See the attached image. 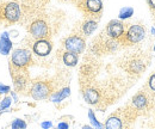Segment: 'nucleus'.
<instances>
[{"label": "nucleus", "instance_id": "1a4fd4ad", "mask_svg": "<svg viewBox=\"0 0 155 129\" xmlns=\"http://www.w3.org/2000/svg\"><path fill=\"white\" fill-rule=\"evenodd\" d=\"M12 79L17 91H23L28 85V78L21 72H15V73L12 72Z\"/></svg>", "mask_w": 155, "mask_h": 129}, {"label": "nucleus", "instance_id": "b1692460", "mask_svg": "<svg viewBox=\"0 0 155 129\" xmlns=\"http://www.w3.org/2000/svg\"><path fill=\"white\" fill-rule=\"evenodd\" d=\"M41 127L42 129H50L53 127V123H51V121H44L41 123Z\"/></svg>", "mask_w": 155, "mask_h": 129}, {"label": "nucleus", "instance_id": "0eeeda50", "mask_svg": "<svg viewBox=\"0 0 155 129\" xmlns=\"http://www.w3.org/2000/svg\"><path fill=\"white\" fill-rule=\"evenodd\" d=\"M106 34L112 39H118L124 35V25L122 22L114 19L111 20L106 26Z\"/></svg>", "mask_w": 155, "mask_h": 129}, {"label": "nucleus", "instance_id": "39448f33", "mask_svg": "<svg viewBox=\"0 0 155 129\" xmlns=\"http://www.w3.org/2000/svg\"><path fill=\"white\" fill-rule=\"evenodd\" d=\"M30 92H31L30 94L32 96V98L36 100L45 99L51 93V85L45 81H37L31 86Z\"/></svg>", "mask_w": 155, "mask_h": 129}, {"label": "nucleus", "instance_id": "f3484780", "mask_svg": "<svg viewBox=\"0 0 155 129\" xmlns=\"http://www.w3.org/2000/svg\"><path fill=\"white\" fill-rule=\"evenodd\" d=\"M133 15H134V8L125 6V7H122V8H120V11H119V13H118V18L123 20V19L130 18Z\"/></svg>", "mask_w": 155, "mask_h": 129}, {"label": "nucleus", "instance_id": "f257e3e1", "mask_svg": "<svg viewBox=\"0 0 155 129\" xmlns=\"http://www.w3.org/2000/svg\"><path fill=\"white\" fill-rule=\"evenodd\" d=\"M31 60H32L31 53L24 48H18L13 50L11 56V62L16 70H24L26 66L31 63Z\"/></svg>", "mask_w": 155, "mask_h": 129}, {"label": "nucleus", "instance_id": "6e6552de", "mask_svg": "<svg viewBox=\"0 0 155 129\" xmlns=\"http://www.w3.org/2000/svg\"><path fill=\"white\" fill-rule=\"evenodd\" d=\"M51 49H53V46L48 39H37L32 46L34 53L38 56L49 55Z\"/></svg>", "mask_w": 155, "mask_h": 129}, {"label": "nucleus", "instance_id": "9d476101", "mask_svg": "<svg viewBox=\"0 0 155 129\" xmlns=\"http://www.w3.org/2000/svg\"><path fill=\"white\" fill-rule=\"evenodd\" d=\"M12 49V41L10 39L8 32H4L0 36V54L7 55Z\"/></svg>", "mask_w": 155, "mask_h": 129}, {"label": "nucleus", "instance_id": "7ed1b4c3", "mask_svg": "<svg viewBox=\"0 0 155 129\" xmlns=\"http://www.w3.org/2000/svg\"><path fill=\"white\" fill-rule=\"evenodd\" d=\"M79 7L82 10V12L87 17L90 16L100 17V13L103 11V1L101 0H81L79 2Z\"/></svg>", "mask_w": 155, "mask_h": 129}, {"label": "nucleus", "instance_id": "cd10ccee", "mask_svg": "<svg viewBox=\"0 0 155 129\" xmlns=\"http://www.w3.org/2000/svg\"><path fill=\"white\" fill-rule=\"evenodd\" d=\"M82 129H94V128H93L92 126H84V127H82Z\"/></svg>", "mask_w": 155, "mask_h": 129}, {"label": "nucleus", "instance_id": "6ab92c4d", "mask_svg": "<svg viewBox=\"0 0 155 129\" xmlns=\"http://www.w3.org/2000/svg\"><path fill=\"white\" fill-rule=\"evenodd\" d=\"M11 128L12 129H26V122L21 118H16L12 124H11Z\"/></svg>", "mask_w": 155, "mask_h": 129}, {"label": "nucleus", "instance_id": "393cba45", "mask_svg": "<svg viewBox=\"0 0 155 129\" xmlns=\"http://www.w3.org/2000/svg\"><path fill=\"white\" fill-rule=\"evenodd\" d=\"M69 128V124L67 122H60L56 129H68Z\"/></svg>", "mask_w": 155, "mask_h": 129}, {"label": "nucleus", "instance_id": "dca6fc26", "mask_svg": "<svg viewBox=\"0 0 155 129\" xmlns=\"http://www.w3.org/2000/svg\"><path fill=\"white\" fill-rule=\"evenodd\" d=\"M133 104L137 109H143L148 104V99L143 93H137L136 96L133 97Z\"/></svg>", "mask_w": 155, "mask_h": 129}, {"label": "nucleus", "instance_id": "f8f14e48", "mask_svg": "<svg viewBox=\"0 0 155 129\" xmlns=\"http://www.w3.org/2000/svg\"><path fill=\"white\" fill-rule=\"evenodd\" d=\"M69 94H71V87L67 86V87L61 89L60 91L55 92L54 94H51L50 100H51L53 103H61L63 99H66L67 97H69Z\"/></svg>", "mask_w": 155, "mask_h": 129}, {"label": "nucleus", "instance_id": "a211bd4d", "mask_svg": "<svg viewBox=\"0 0 155 129\" xmlns=\"http://www.w3.org/2000/svg\"><path fill=\"white\" fill-rule=\"evenodd\" d=\"M88 118H90V122H91L92 127L94 129H103V124L97 120L93 110H88Z\"/></svg>", "mask_w": 155, "mask_h": 129}, {"label": "nucleus", "instance_id": "ddd939ff", "mask_svg": "<svg viewBox=\"0 0 155 129\" xmlns=\"http://www.w3.org/2000/svg\"><path fill=\"white\" fill-rule=\"evenodd\" d=\"M98 28V23L97 20H93V19H87L82 23V32L86 35V36H90L92 35Z\"/></svg>", "mask_w": 155, "mask_h": 129}, {"label": "nucleus", "instance_id": "423d86ee", "mask_svg": "<svg viewBox=\"0 0 155 129\" xmlns=\"http://www.w3.org/2000/svg\"><path fill=\"white\" fill-rule=\"evenodd\" d=\"M64 48L67 52L74 53V54H81L85 49V39L78 35H72L64 39Z\"/></svg>", "mask_w": 155, "mask_h": 129}, {"label": "nucleus", "instance_id": "a878e982", "mask_svg": "<svg viewBox=\"0 0 155 129\" xmlns=\"http://www.w3.org/2000/svg\"><path fill=\"white\" fill-rule=\"evenodd\" d=\"M148 4L152 8H155V0H148Z\"/></svg>", "mask_w": 155, "mask_h": 129}, {"label": "nucleus", "instance_id": "f03ea898", "mask_svg": "<svg viewBox=\"0 0 155 129\" xmlns=\"http://www.w3.org/2000/svg\"><path fill=\"white\" fill-rule=\"evenodd\" d=\"M29 32L36 39H45L49 36V25L43 19H35L29 26Z\"/></svg>", "mask_w": 155, "mask_h": 129}, {"label": "nucleus", "instance_id": "412c9836", "mask_svg": "<svg viewBox=\"0 0 155 129\" xmlns=\"http://www.w3.org/2000/svg\"><path fill=\"white\" fill-rule=\"evenodd\" d=\"M130 68H131V71H133V72L138 73L140 71H142V70H143L142 62H140V61H135V62H133V63L130 65Z\"/></svg>", "mask_w": 155, "mask_h": 129}, {"label": "nucleus", "instance_id": "c85d7f7f", "mask_svg": "<svg viewBox=\"0 0 155 129\" xmlns=\"http://www.w3.org/2000/svg\"><path fill=\"white\" fill-rule=\"evenodd\" d=\"M152 34L155 35V28H152Z\"/></svg>", "mask_w": 155, "mask_h": 129}, {"label": "nucleus", "instance_id": "c756f323", "mask_svg": "<svg viewBox=\"0 0 155 129\" xmlns=\"http://www.w3.org/2000/svg\"><path fill=\"white\" fill-rule=\"evenodd\" d=\"M154 52H155V46H154Z\"/></svg>", "mask_w": 155, "mask_h": 129}, {"label": "nucleus", "instance_id": "2eb2a0df", "mask_svg": "<svg viewBox=\"0 0 155 129\" xmlns=\"http://www.w3.org/2000/svg\"><path fill=\"white\" fill-rule=\"evenodd\" d=\"M62 60H63V63L66 66H69V67H74L77 66L78 61H79V57L77 54L74 53H71V52H66L63 56H62Z\"/></svg>", "mask_w": 155, "mask_h": 129}, {"label": "nucleus", "instance_id": "aec40b11", "mask_svg": "<svg viewBox=\"0 0 155 129\" xmlns=\"http://www.w3.org/2000/svg\"><path fill=\"white\" fill-rule=\"evenodd\" d=\"M11 100H12L11 97H5L2 100H0V112H2L4 110H6V109L10 108V105L12 103Z\"/></svg>", "mask_w": 155, "mask_h": 129}, {"label": "nucleus", "instance_id": "9b49d317", "mask_svg": "<svg viewBox=\"0 0 155 129\" xmlns=\"http://www.w3.org/2000/svg\"><path fill=\"white\" fill-rule=\"evenodd\" d=\"M84 98L88 104H97L100 99V94L94 89H86L84 91Z\"/></svg>", "mask_w": 155, "mask_h": 129}, {"label": "nucleus", "instance_id": "4be33fe9", "mask_svg": "<svg viewBox=\"0 0 155 129\" xmlns=\"http://www.w3.org/2000/svg\"><path fill=\"white\" fill-rule=\"evenodd\" d=\"M148 84H149V87L153 90V91H155V73L149 78V80H148Z\"/></svg>", "mask_w": 155, "mask_h": 129}, {"label": "nucleus", "instance_id": "5701e85b", "mask_svg": "<svg viewBox=\"0 0 155 129\" xmlns=\"http://www.w3.org/2000/svg\"><path fill=\"white\" fill-rule=\"evenodd\" d=\"M11 91V87L8 86V85H2V84H0V94L1 93H7Z\"/></svg>", "mask_w": 155, "mask_h": 129}, {"label": "nucleus", "instance_id": "bb28decb", "mask_svg": "<svg viewBox=\"0 0 155 129\" xmlns=\"http://www.w3.org/2000/svg\"><path fill=\"white\" fill-rule=\"evenodd\" d=\"M11 94H12V97H13V99H15V102H17V94H16V92H11Z\"/></svg>", "mask_w": 155, "mask_h": 129}, {"label": "nucleus", "instance_id": "20e7f679", "mask_svg": "<svg viewBox=\"0 0 155 129\" xmlns=\"http://www.w3.org/2000/svg\"><path fill=\"white\" fill-rule=\"evenodd\" d=\"M144 35H146V31L143 29V26L141 25H131L127 34L123 37V42L124 43H128V44H135V43H138L141 42L143 38H144ZM120 37V38H122Z\"/></svg>", "mask_w": 155, "mask_h": 129}, {"label": "nucleus", "instance_id": "4468645a", "mask_svg": "<svg viewBox=\"0 0 155 129\" xmlns=\"http://www.w3.org/2000/svg\"><path fill=\"white\" fill-rule=\"evenodd\" d=\"M123 128V123L122 120L117 116H111L106 120L105 122V129H122Z\"/></svg>", "mask_w": 155, "mask_h": 129}]
</instances>
